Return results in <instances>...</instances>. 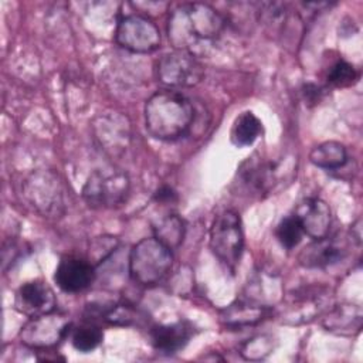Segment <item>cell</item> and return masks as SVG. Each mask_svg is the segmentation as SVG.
Returning <instances> with one entry per match:
<instances>
[{"label": "cell", "mask_w": 363, "mask_h": 363, "mask_svg": "<svg viewBox=\"0 0 363 363\" xmlns=\"http://www.w3.org/2000/svg\"><path fill=\"white\" fill-rule=\"evenodd\" d=\"M322 88L316 86L315 84H305L303 85V95L308 102H318L322 96Z\"/></svg>", "instance_id": "29"}, {"label": "cell", "mask_w": 363, "mask_h": 363, "mask_svg": "<svg viewBox=\"0 0 363 363\" xmlns=\"http://www.w3.org/2000/svg\"><path fill=\"white\" fill-rule=\"evenodd\" d=\"M115 41L130 52L147 54L160 47L162 35L153 20L145 14L132 13L119 18L115 30Z\"/></svg>", "instance_id": "7"}, {"label": "cell", "mask_w": 363, "mask_h": 363, "mask_svg": "<svg viewBox=\"0 0 363 363\" xmlns=\"http://www.w3.org/2000/svg\"><path fill=\"white\" fill-rule=\"evenodd\" d=\"M261 132H262L261 121L251 111H245L235 118L231 126L230 139L234 146L245 147L252 145L258 139Z\"/></svg>", "instance_id": "20"}, {"label": "cell", "mask_w": 363, "mask_h": 363, "mask_svg": "<svg viewBox=\"0 0 363 363\" xmlns=\"http://www.w3.org/2000/svg\"><path fill=\"white\" fill-rule=\"evenodd\" d=\"M94 128L96 138L99 139L101 145L105 146V149H108L112 135H115L122 149L126 147L129 140V123L123 115L118 112L99 115L94 123Z\"/></svg>", "instance_id": "16"}, {"label": "cell", "mask_w": 363, "mask_h": 363, "mask_svg": "<svg viewBox=\"0 0 363 363\" xmlns=\"http://www.w3.org/2000/svg\"><path fill=\"white\" fill-rule=\"evenodd\" d=\"M104 339V333L101 330L99 326L94 325V323H85L78 326L74 332H72V346L81 352V353H88L94 349H96L101 342Z\"/></svg>", "instance_id": "22"}, {"label": "cell", "mask_w": 363, "mask_h": 363, "mask_svg": "<svg viewBox=\"0 0 363 363\" xmlns=\"http://www.w3.org/2000/svg\"><path fill=\"white\" fill-rule=\"evenodd\" d=\"M21 191L28 206L41 217L58 218L67 210V190L54 170H33L24 179Z\"/></svg>", "instance_id": "3"}, {"label": "cell", "mask_w": 363, "mask_h": 363, "mask_svg": "<svg viewBox=\"0 0 363 363\" xmlns=\"http://www.w3.org/2000/svg\"><path fill=\"white\" fill-rule=\"evenodd\" d=\"M155 237L167 245L172 251L176 250L184 240L186 235V224L182 217L177 214H169L159 220V223L153 227Z\"/></svg>", "instance_id": "21"}, {"label": "cell", "mask_w": 363, "mask_h": 363, "mask_svg": "<svg viewBox=\"0 0 363 363\" xmlns=\"http://www.w3.org/2000/svg\"><path fill=\"white\" fill-rule=\"evenodd\" d=\"M153 199L156 203H160V204H172L177 201V193L173 187L163 184L159 189H156V191L153 193Z\"/></svg>", "instance_id": "28"}, {"label": "cell", "mask_w": 363, "mask_h": 363, "mask_svg": "<svg viewBox=\"0 0 363 363\" xmlns=\"http://www.w3.org/2000/svg\"><path fill=\"white\" fill-rule=\"evenodd\" d=\"M208 245L214 257L230 271L238 265L244 250V233L240 214L234 210L218 213L210 227Z\"/></svg>", "instance_id": "6"}, {"label": "cell", "mask_w": 363, "mask_h": 363, "mask_svg": "<svg viewBox=\"0 0 363 363\" xmlns=\"http://www.w3.org/2000/svg\"><path fill=\"white\" fill-rule=\"evenodd\" d=\"M105 320L112 325L129 326V325L138 323L139 318H138V312L132 308V305L121 303V305H115L109 311H106Z\"/></svg>", "instance_id": "26"}, {"label": "cell", "mask_w": 363, "mask_h": 363, "mask_svg": "<svg viewBox=\"0 0 363 363\" xmlns=\"http://www.w3.org/2000/svg\"><path fill=\"white\" fill-rule=\"evenodd\" d=\"M173 265L172 250L156 237L138 241L129 252V275L143 286L159 284Z\"/></svg>", "instance_id": "4"}, {"label": "cell", "mask_w": 363, "mask_h": 363, "mask_svg": "<svg viewBox=\"0 0 363 363\" xmlns=\"http://www.w3.org/2000/svg\"><path fill=\"white\" fill-rule=\"evenodd\" d=\"M194 115L187 96L173 89H160L145 104V128L155 139L176 140L189 133Z\"/></svg>", "instance_id": "2"}, {"label": "cell", "mask_w": 363, "mask_h": 363, "mask_svg": "<svg viewBox=\"0 0 363 363\" xmlns=\"http://www.w3.org/2000/svg\"><path fill=\"white\" fill-rule=\"evenodd\" d=\"M362 220L360 218H357L356 221H354V224L352 225V237L357 241V244H360V241H362Z\"/></svg>", "instance_id": "30"}, {"label": "cell", "mask_w": 363, "mask_h": 363, "mask_svg": "<svg viewBox=\"0 0 363 363\" xmlns=\"http://www.w3.org/2000/svg\"><path fill=\"white\" fill-rule=\"evenodd\" d=\"M309 160L320 169L336 170L347 162V150L340 142L326 140L311 150Z\"/></svg>", "instance_id": "19"}, {"label": "cell", "mask_w": 363, "mask_h": 363, "mask_svg": "<svg viewBox=\"0 0 363 363\" xmlns=\"http://www.w3.org/2000/svg\"><path fill=\"white\" fill-rule=\"evenodd\" d=\"M156 77L160 84L170 89L191 88L204 78V67L196 55L174 50L157 61Z\"/></svg>", "instance_id": "8"}, {"label": "cell", "mask_w": 363, "mask_h": 363, "mask_svg": "<svg viewBox=\"0 0 363 363\" xmlns=\"http://www.w3.org/2000/svg\"><path fill=\"white\" fill-rule=\"evenodd\" d=\"M16 309L28 319L55 311L57 298L52 288L44 281L34 279L24 282L16 292Z\"/></svg>", "instance_id": "10"}, {"label": "cell", "mask_w": 363, "mask_h": 363, "mask_svg": "<svg viewBox=\"0 0 363 363\" xmlns=\"http://www.w3.org/2000/svg\"><path fill=\"white\" fill-rule=\"evenodd\" d=\"M267 315V308L259 303L237 301L223 311L221 320L228 328H242L261 322Z\"/></svg>", "instance_id": "18"}, {"label": "cell", "mask_w": 363, "mask_h": 363, "mask_svg": "<svg viewBox=\"0 0 363 363\" xmlns=\"http://www.w3.org/2000/svg\"><path fill=\"white\" fill-rule=\"evenodd\" d=\"M94 279L95 267L88 259L75 257L62 258L54 274L55 284L67 294H77L86 289Z\"/></svg>", "instance_id": "13"}, {"label": "cell", "mask_w": 363, "mask_h": 363, "mask_svg": "<svg viewBox=\"0 0 363 363\" xmlns=\"http://www.w3.org/2000/svg\"><path fill=\"white\" fill-rule=\"evenodd\" d=\"M277 238L281 242V245L286 250H292L295 248L303 235V230L298 221V218L291 214L284 217L279 224L277 225Z\"/></svg>", "instance_id": "23"}, {"label": "cell", "mask_w": 363, "mask_h": 363, "mask_svg": "<svg viewBox=\"0 0 363 363\" xmlns=\"http://www.w3.org/2000/svg\"><path fill=\"white\" fill-rule=\"evenodd\" d=\"M241 186L251 194L261 196L271 191L278 176V163L267 160L257 153L247 157L237 172Z\"/></svg>", "instance_id": "11"}, {"label": "cell", "mask_w": 363, "mask_h": 363, "mask_svg": "<svg viewBox=\"0 0 363 363\" xmlns=\"http://www.w3.org/2000/svg\"><path fill=\"white\" fill-rule=\"evenodd\" d=\"M362 309L359 305H342L328 313L323 326L339 335H354L362 328Z\"/></svg>", "instance_id": "17"}, {"label": "cell", "mask_w": 363, "mask_h": 363, "mask_svg": "<svg viewBox=\"0 0 363 363\" xmlns=\"http://www.w3.org/2000/svg\"><path fill=\"white\" fill-rule=\"evenodd\" d=\"M191 336V328L186 322L156 325L150 330L152 345L162 354H174L182 350Z\"/></svg>", "instance_id": "14"}, {"label": "cell", "mask_w": 363, "mask_h": 363, "mask_svg": "<svg viewBox=\"0 0 363 363\" xmlns=\"http://www.w3.org/2000/svg\"><path fill=\"white\" fill-rule=\"evenodd\" d=\"M294 216L298 218L303 234L312 240L328 237L332 225V211L326 201L319 197H308L298 203Z\"/></svg>", "instance_id": "12"}, {"label": "cell", "mask_w": 363, "mask_h": 363, "mask_svg": "<svg viewBox=\"0 0 363 363\" xmlns=\"http://www.w3.org/2000/svg\"><path fill=\"white\" fill-rule=\"evenodd\" d=\"M130 180L115 166L95 169L82 187V199L92 208H113L123 204L129 196Z\"/></svg>", "instance_id": "5"}, {"label": "cell", "mask_w": 363, "mask_h": 363, "mask_svg": "<svg viewBox=\"0 0 363 363\" xmlns=\"http://www.w3.org/2000/svg\"><path fill=\"white\" fill-rule=\"evenodd\" d=\"M272 350V346H271V339L265 337V336H258V337H254L248 342H245L242 346H241V354L242 357L248 359V360H261L264 359L265 356H268Z\"/></svg>", "instance_id": "27"}, {"label": "cell", "mask_w": 363, "mask_h": 363, "mask_svg": "<svg viewBox=\"0 0 363 363\" xmlns=\"http://www.w3.org/2000/svg\"><path fill=\"white\" fill-rule=\"evenodd\" d=\"M328 82L337 88L354 85L359 79L357 69L345 60H337L328 71Z\"/></svg>", "instance_id": "25"}, {"label": "cell", "mask_w": 363, "mask_h": 363, "mask_svg": "<svg viewBox=\"0 0 363 363\" xmlns=\"http://www.w3.org/2000/svg\"><path fill=\"white\" fill-rule=\"evenodd\" d=\"M119 247V238L113 235H99L89 242L88 261L96 268L106 258H109Z\"/></svg>", "instance_id": "24"}, {"label": "cell", "mask_w": 363, "mask_h": 363, "mask_svg": "<svg viewBox=\"0 0 363 363\" xmlns=\"http://www.w3.org/2000/svg\"><path fill=\"white\" fill-rule=\"evenodd\" d=\"M224 26V17L210 4L183 3L169 16L167 37L174 50L197 57L220 38Z\"/></svg>", "instance_id": "1"}, {"label": "cell", "mask_w": 363, "mask_h": 363, "mask_svg": "<svg viewBox=\"0 0 363 363\" xmlns=\"http://www.w3.org/2000/svg\"><path fill=\"white\" fill-rule=\"evenodd\" d=\"M345 250L328 237L313 240L298 255L299 264L305 268H326L345 257Z\"/></svg>", "instance_id": "15"}, {"label": "cell", "mask_w": 363, "mask_h": 363, "mask_svg": "<svg viewBox=\"0 0 363 363\" xmlns=\"http://www.w3.org/2000/svg\"><path fill=\"white\" fill-rule=\"evenodd\" d=\"M71 319L61 312H50L28 319L21 328L18 337L31 349H50L58 345L69 332Z\"/></svg>", "instance_id": "9"}]
</instances>
